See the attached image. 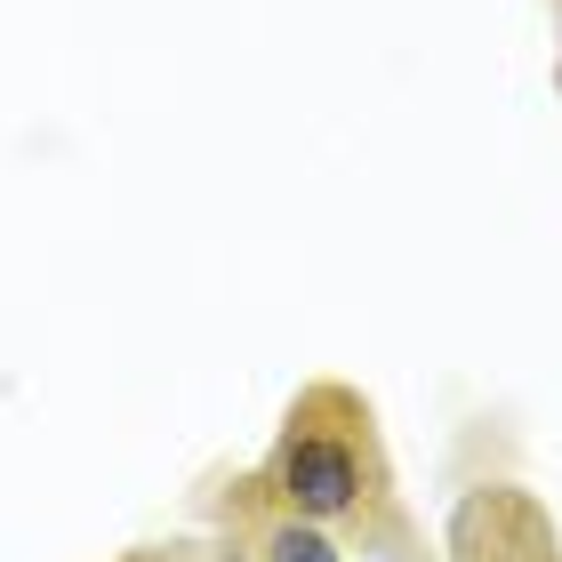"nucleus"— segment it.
Segmentation results:
<instances>
[{
    "label": "nucleus",
    "mask_w": 562,
    "mask_h": 562,
    "mask_svg": "<svg viewBox=\"0 0 562 562\" xmlns=\"http://www.w3.org/2000/svg\"><path fill=\"white\" fill-rule=\"evenodd\" d=\"M362 418L346 411V426H322L314 402L290 418V434H281V458H273V491L290 515L305 522H338L362 506V434H353Z\"/></svg>",
    "instance_id": "f257e3e1"
},
{
    "label": "nucleus",
    "mask_w": 562,
    "mask_h": 562,
    "mask_svg": "<svg viewBox=\"0 0 562 562\" xmlns=\"http://www.w3.org/2000/svg\"><path fill=\"white\" fill-rule=\"evenodd\" d=\"M266 562H338V547H329L322 530L297 515V522H273V530H266Z\"/></svg>",
    "instance_id": "f03ea898"
}]
</instances>
